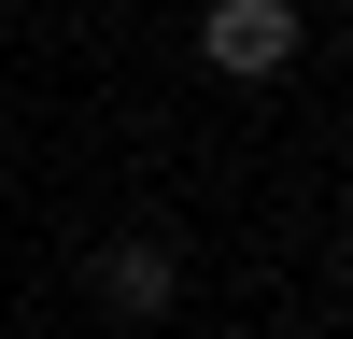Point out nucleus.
<instances>
[{
  "label": "nucleus",
  "mask_w": 353,
  "mask_h": 339,
  "mask_svg": "<svg viewBox=\"0 0 353 339\" xmlns=\"http://www.w3.org/2000/svg\"><path fill=\"white\" fill-rule=\"evenodd\" d=\"M198 56H212L226 85H269V71H297V14H283V0H212V14H198Z\"/></svg>",
  "instance_id": "nucleus-1"
},
{
  "label": "nucleus",
  "mask_w": 353,
  "mask_h": 339,
  "mask_svg": "<svg viewBox=\"0 0 353 339\" xmlns=\"http://www.w3.org/2000/svg\"><path fill=\"white\" fill-rule=\"evenodd\" d=\"M170 297H184L170 240H113V254H99V311H170Z\"/></svg>",
  "instance_id": "nucleus-2"
}]
</instances>
